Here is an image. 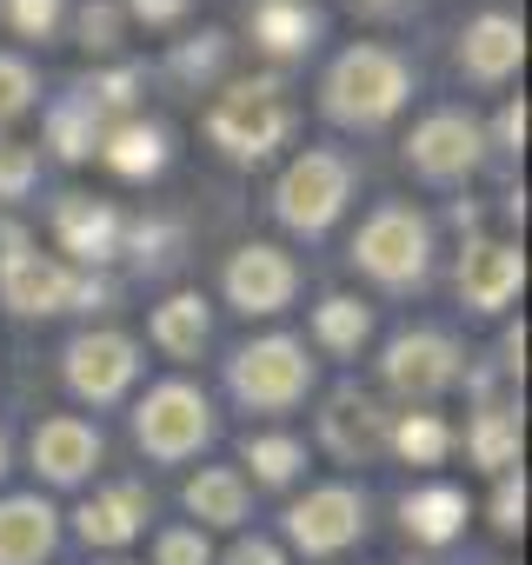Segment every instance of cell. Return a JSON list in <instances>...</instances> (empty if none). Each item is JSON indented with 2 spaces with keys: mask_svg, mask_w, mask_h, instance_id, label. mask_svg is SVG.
<instances>
[{
  "mask_svg": "<svg viewBox=\"0 0 532 565\" xmlns=\"http://www.w3.org/2000/svg\"><path fill=\"white\" fill-rule=\"evenodd\" d=\"M294 134V94L280 74H246V81H226L206 107V140L233 160V167H253L266 160L280 140Z\"/></svg>",
  "mask_w": 532,
  "mask_h": 565,
  "instance_id": "1",
  "label": "cell"
},
{
  "mask_svg": "<svg viewBox=\"0 0 532 565\" xmlns=\"http://www.w3.org/2000/svg\"><path fill=\"white\" fill-rule=\"evenodd\" d=\"M413 100V67L393 47H347L320 81V114L333 127H386Z\"/></svg>",
  "mask_w": 532,
  "mask_h": 565,
  "instance_id": "2",
  "label": "cell"
},
{
  "mask_svg": "<svg viewBox=\"0 0 532 565\" xmlns=\"http://www.w3.org/2000/svg\"><path fill=\"white\" fill-rule=\"evenodd\" d=\"M353 266L366 279H380V287H419L426 266H433V226L419 206L406 200H386L360 220L353 233Z\"/></svg>",
  "mask_w": 532,
  "mask_h": 565,
  "instance_id": "3",
  "label": "cell"
},
{
  "mask_svg": "<svg viewBox=\"0 0 532 565\" xmlns=\"http://www.w3.org/2000/svg\"><path fill=\"white\" fill-rule=\"evenodd\" d=\"M0 300H8L14 313H67V307H87V300H100V279H87V273H74V266H61L54 253H34L28 246V233L21 226H8L0 233Z\"/></svg>",
  "mask_w": 532,
  "mask_h": 565,
  "instance_id": "4",
  "label": "cell"
},
{
  "mask_svg": "<svg viewBox=\"0 0 532 565\" xmlns=\"http://www.w3.org/2000/svg\"><path fill=\"white\" fill-rule=\"evenodd\" d=\"M226 386H233V399H240L246 413H294V406L313 393V360H307L300 340L266 333V340H253V347L233 353Z\"/></svg>",
  "mask_w": 532,
  "mask_h": 565,
  "instance_id": "5",
  "label": "cell"
},
{
  "mask_svg": "<svg viewBox=\"0 0 532 565\" xmlns=\"http://www.w3.org/2000/svg\"><path fill=\"white\" fill-rule=\"evenodd\" d=\"M134 439H140V452L160 459V466L193 459V452L213 439V406H206V393L187 386V380H160V386L134 406Z\"/></svg>",
  "mask_w": 532,
  "mask_h": 565,
  "instance_id": "6",
  "label": "cell"
},
{
  "mask_svg": "<svg viewBox=\"0 0 532 565\" xmlns=\"http://www.w3.org/2000/svg\"><path fill=\"white\" fill-rule=\"evenodd\" d=\"M347 200H353V167L340 160V153H300L287 173H280V186H274V213H280V226L287 233H327L340 213H347Z\"/></svg>",
  "mask_w": 532,
  "mask_h": 565,
  "instance_id": "7",
  "label": "cell"
},
{
  "mask_svg": "<svg viewBox=\"0 0 532 565\" xmlns=\"http://www.w3.org/2000/svg\"><path fill=\"white\" fill-rule=\"evenodd\" d=\"M220 287H226V307H233V313H246V320H274V313H287L294 294H300V266H294L280 246L246 239V246H233V259H226V273H220Z\"/></svg>",
  "mask_w": 532,
  "mask_h": 565,
  "instance_id": "8",
  "label": "cell"
},
{
  "mask_svg": "<svg viewBox=\"0 0 532 565\" xmlns=\"http://www.w3.org/2000/svg\"><path fill=\"white\" fill-rule=\"evenodd\" d=\"M486 127L472 120V114H459V107H446V114H426L419 127H413V140H406V167L419 173V180H433V186H446V180H466L479 160H486Z\"/></svg>",
  "mask_w": 532,
  "mask_h": 565,
  "instance_id": "9",
  "label": "cell"
},
{
  "mask_svg": "<svg viewBox=\"0 0 532 565\" xmlns=\"http://www.w3.org/2000/svg\"><path fill=\"white\" fill-rule=\"evenodd\" d=\"M360 532H366V492H353V486H313V492L287 512V539H294L307 558H333V552H347Z\"/></svg>",
  "mask_w": 532,
  "mask_h": 565,
  "instance_id": "10",
  "label": "cell"
},
{
  "mask_svg": "<svg viewBox=\"0 0 532 565\" xmlns=\"http://www.w3.org/2000/svg\"><path fill=\"white\" fill-rule=\"evenodd\" d=\"M380 380H386L400 399H439V393L459 380V347H453L446 333H433V327H413V333H400V340L386 347Z\"/></svg>",
  "mask_w": 532,
  "mask_h": 565,
  "instance_id": "11",
  "label": "cell"
},
{
  "mask_svg": "<svg viewBox=\"0 0 532 565\" xmlns=\"http://www.w3.org/2000/svg\"><path fill=\"white\" fill-rule=\"evenodd\" d=\"M134 380H140V347L127 333H81L67 347V386H74V399L114 406Z\"/></svg>",
  "mask_w": 532,
  "mask_h": 565,
  "instance_id": "12",
  "label": "cell"
},
{
  "mask_svg": "<svg viewBox=\"0 0 532 565\" xmlns=\"http://www.w3.org/2000/svg\"><path fill=\"white\" fill-rule=\"evenodd\" d=\"M386 433H393V413L373 399V393H360V386H340L333 399H327V413H320V439H327V452L333 459H380L386 452Z\"/></svg>",
  "mask_w": 532,
  "mask_h": 565,
  "instance_id": "13",
  "label": "cell"
},
{
  "mask_svg": "<svg viewBox=\"0 0 532 565\" xmlns=\"http://www.w3.org/2000/svg\"><path fill=\"white\" fill-rule=\"evenodd\" d=\"M525 287V253L506 239H472L459 253V300L472 313H506Z\"/></svg>",
  "mask_w": 532,
  "mask_h": 565,
  "instance_id": "14",
  "label": "cell"
},
{
  "mask_svg": "<svg viewBox=\"0 0 532 565\" xmlns=\"http://www.w3.org/2000/svg\"><path fill=\"white\" fill-rule=\"evenodd\" d=\"M525 61V28L512 14H472L459 34V74L479 87H506Z\"/></svg>",
  "mask_w": 532,
  "mask_h": 565,
  "instance_id": "15",
  "label": "cell"
},
{
  "mask_svg": "<svg viewBox=\"0 0 532 565\" xmlns=\"http://www.w3.org/2000/svg\"><path fill=\"white\" fill-rule=\"evenodd\" d=\"M54 239L81 266H100V259L120 253V213L107 200H94V193H61L54 200Z\"/></svg>",
  "mask_w": 532,
  "mask_h": 565,
  "instance_id": "16",
  "label": "cell"
},
{
  "mask_svg": "<svg viewBox=\"0 0 532 565\" xmlns=\"http://www.w3.org/2000/svg\"><path fill=\"white\" fill-rule=\"evenodd\" d=\"M34 466L47 486H81L94 466H100V433L74 413H54L34 426Z\"/></svg>",
  "mask_w": 532,
  "mask_h": 565,
  "instance_id": "17",
  "label": "cell"
},
{
  "mask_svg": "<svg viewBox=\"0 0 532 565\" xmlns=\"http://www.w3.org/2000/svg\"><path fill=\"white\" fill-rule=\"evenodd\" d=\"M61 545V512L41 492L0 499V565H41Z\"/></svg>",
  "mask_w": 532,
  "mask_h": 565,
  "instance_id": "18",
  "label": "cell"
},
{
  "mask_svg": "<svg viewBox=\"0 0 532 565\" xmlns=\"http://www.w3.org/2000/svg\"><path fill=\"white\" fill-rule=\"evenodd\" d=\"M140 525H147V492H140V486H107V492H94V499L74 512V532H81L87 545H107V552L134 545Z\"/></svg>",
  "mask_w": 532,
  "mask_h": 565,
  "instance_id": "19",
  "label": "cell"
},
{
  "mask_svg": "<svg viewBox=\"0 0 532 565\" xmlns=\"http://www.w3.org/2000/svg\"><path fill=\"white\" fill-rule=\"evenodd\" d=\"M320 8L313 0H259L253 8V47L274 54V61H300L313 41H320Z\"/></svg>",
  "mask_w": 532,
  "mask_h": 565,
  "instance_id": "20",
  "label": "cell"
},
{
  "mask_svg": "<svg viewBox=\"0 0 532 565\" xmlns=\"http://www.w3.org/2000/svg\"><path fill=\"white\" fill-rule=\"evenodd\" d=\"M167 127L160 120H114L107 140H100V160L120 173V180H153L167 167Z\"/></svg>",
  "mask_w": 532,
  "mask_h": 565,
  "instance_id": "21",
  "label": "cell"
},
{
  "mask_svg": "<svg viewBox=\"0 0 532 565\" xmlns=\"http://www.w3.org/2000/svg\"><path fill=\"white\" fill-rule=\"evenodd\" d=\"M400 519L419 545H453L466 532V492L459 486H413L400 499Z\"/></svg>",
  "mask_w": 532,
  "mask_h": 565,
  "instance_id": "22",
  "label": "cell"
},
{
  "mask_svg": "<svg viewBox=\"0 0 532 565\" xmlns=\"http://www.w3.org/2000/svg\"><path fill=\"white\" fill-rule=\"evenodd\" d=\"M206 333H213V307L200 294H173V300L153 307V347L167 360H200Z\"/></svg>",
  "mask_w": 532,
  "mask_h": 565,
  "instance_id": "23",
  "label": "cell"
},
{
  "mask_svg": "<svg viewBox=\"0 0 532 565\" xmlns=\"http://www.w3.org/2000/svg\"><path fill=\"white\" fill-rule=\"evenodd\" d=\"M187 512L200 519V532H233L246 519V479L226 472V466H206L200 479H187Z\"/></svg>",
  "mask_w": 532,
  "mask_h": 565,
  "instance_id": "24",
  "label": "cell"
},
{
  "mask_svg": "<svg viewBox=\"0 0 532 565\" xmlns=\"http://www.w3.org/2000/svg\"><path fill=\"white\" fill-rule=\"evenodd\" d=\"M100 140H107V114L74 87V100H61V107L47 114V147H54L61 160H87V153H100Z\"/></svg>",
  "mask_w": 532,
  "mask_h": 565,
  "instance_id": "25",
  "label": "cell"
},
{
  "mask_svg": "<svg viewBox=\"0 0 532 565\" xmlns=\"http://www.w3.org/2000/svg\"><path fill=\"white\" fill-rule=\"evenodd\" d=\"M240 459L253 466L259 486H274V492L307 472V446H300L294 433H246V439H240Z\"/></svg>",
  "mask_w": 532,
  "mask_h": 565,
  "instance_id": "26",
  "label": "cell"
},
{
  "mask_svg": "<svg viewBox=\"0 0 532 565\" xmlns=\"http://www.w3.org/2000/svg\"><path fill=\"white\" fill-rule=\"evenodd\" d=\"M466 446H472V466H486V472L506 479V472L519 466V413H512V406H486V413H472Z\"/></svg>",
  "mask_w": 532,
  "mask_h": 565,
  "instance_id": "27",
  "label": "cell"
},
{
  "mask_svg": "<svg viewBox=\"0 0 532 565\" xmlns=\"http://www.w3.org/2000/svg\"><path fill=\"white\" fill-rule=\"evenodd\" d=\"M366 333H373V307H366V300L333 294V300H320V307H313V340H320L327 353H360V347H366Z\"/></svg>",
  "mask_w": 532,
  "mask_h": 565,
  "instance_id": "28",
  "label": "cell"
},
{
  "mask_svg": "<svg viewBox=\"0 0 532 565\" xmlns=\"http://www.w3.org/2000/svg\"><path fill=\"white\" fill-rule=\"evenodd\" d=\"M386 452H400L406 466H439L453 452V426L439 413H400L386 433Z\"/></svg>",
  "mask_w": 532,
  "mask_h": 565,
  "instance_id": "29",
  "label": "cell"
},
{
  "mask_svg": "<svg viewBox=\"0 0 532 565\" xmlns=\"http://www.w3.org/2000/svg\"><path fill=\"white\" fill-rule=\"evenodd\" d=\"M0 21L21 41H54L61 21H67V0H0Z\"/></svg>",
  "mask_w": 532,
  "mask_h": 565,
  "instance_id": "30",
  "label": "cell"
},
{
  "mask_svg": "<svg viewBox=\"0 0 532 565\" xmlns=\"http://www.w3.org/2000/svg\"><path fill=\"white\" fill-rule=\"evenodd\" d=\"M120 28H127V14L114 8V0H87V8L74 14V34H81L87 54H114L120 47Z\"/></svg>",
  "mask_w": 532,
  "mask_h": 565,
  "instance_id": "31",
  "label": "cell"
},
{
  "mask_svg": "<svg viewBox=\"0 0 532 565\" xmlns=\"http://www.w3.org/2000/svg\"><path fill=\"white\" fill-rule=\"evenodd\" d=\"M34 94H41L34 67H28V61H14V54H0V127L21 120V114L34 107Z\"/></svg>",
  "mask_w": 532,
  "mask_h": 565,
  "instance_id": "32",
  "label": "cell"
},
{
  "mask_svg": "<svg viewBox=\"0 0 532 565\" xmlns=\"http://www.w3.org/2000/svg\"><path fill=\"white\" fill-rule=\"evenodd\" d=\"M220 61H226V34H213V28L193 34L187 47H173V74H180V81H213Z\"/></svg>",
  "mask_w": 532,
  "mask_h": 565,
  "instance_id": "33",
  "label": "cell"
},
{
  "mask_svg": "<svg viewBox=\"0 0 532 565\" xmlns=\"http://www.w3.org/2000/svg\"><path fill=\"white\" fill-rule=\"evenodd\" d=\"M153 565H213L206 532H200V525H167V532L153 539Z\"/></svg>",
  "mask_w": 532,
  "mask_h": 565,
  "instance_id": "34",
  "label": "cell"
},
{
  "mask_svg": "<svg viewBox=\"0 0 532 565\" xmlns=\"http://www.w3.org/2000/svg\"><path fill=\"white\" fill-rule=\"evenodd\" d=\"M34 180H41V153L8 140V147H0V200H28Z\"/></svg>",
  "mask_w": 532,
  "mask_h": 565,
  "instance_id": "35",
  "label": "cell"
},
{
  "mask_svg": "<svg viewBox=\"0 0 532 565\" xmlns=\"http://www.w3.org/2000/svg\"><path fill=\"white\" fill-rule=\"evenodd\" d=\"M492 525H499V532H519V525H525V479H519V472L499 479V492H492Z\"/></svg>",
  "mask_w": 532,
  "mask_h": 565,
  "instance_id": "36",
  "label": "cell"
},
{
  "mask_svg": "<svg viewBox=\"0 0 532 565\" xmlns=\"http://www.w3.org/2000/svg\"><path fill=\"white\" fill-rule=\"evenodd\" d=\"M127 14L147 21V28H173V21L193 14V0H127Z\"/></svg>",
  "mask_w": 532,
  "mask_h": 565,
  "instance_id": "37",
  "label": "cell"
},
{
  "mask_svg": "<svg viewBox=\"0 0 532 565\" xmlns=\"http://www.w3.org/2000/svg\"><path fill=\"white\" fill-rule=\"evenodd\" d=\"M226 565H287V552L266 545V539H240V545L226 552Z\"/></svg>",
  "mask_w": 532,
  "mask_h": 565,
  "instance_id": "38",
  "label": "cell"
},
{
  "mask_svg": "<svg viewBox=\"0 0 532 565\" xmlns=\"http://www.w3.org/2000/svg\"><path fill=\"white\" fill-rule=\"evenodd\" d=\"M499 147H525V100H506V114H499Z\"/></svg>",
  "mask_w": 532,
  "mask_h": 565,
  "instance_id": "39",
  "label": "cell"
},
{
  "mask_svg": "<svg viewBox=\"0 0 532 565\" xmlns=\"http://www.w3.org/2000/svg\"><path fill=\"white\" fill-rule=\"evenodd\" d=\"M360 8H400V0H360Z\"/></svg>",
  "mask_w": 532,
  "mask_h": 565,
  "instance_id": "40",
  "label": "cell"
},
{
  "mask_svg": "<svg viewBox=\"0 0 532 565\" xmlns=\"http://www.w3.org/2000/svg\"><path fill=\"white\" fill-rule=\"evenodd\" d=\"M0 472H8V433H0Z\"/></svg>",
  "mask_w": 532,
  "mask_h": 565,
  "instance_id": "41",
  "label": "cell"
},
{
  "mask_svg": "<svg viewBox=\"0 0 532 565\" xmlns=\"http://www.w3.org/2000/svg\"><path fill=\"white\" fill-rule=\"evenodd\" d=\"M114 565H120V558H114Z\"/></svg>",
  "mask_w": 532,
  "mask_h": 565,
  "instance_id": "42",
  "label": "cell"
}]
</instances>
